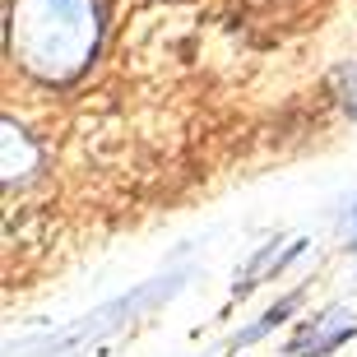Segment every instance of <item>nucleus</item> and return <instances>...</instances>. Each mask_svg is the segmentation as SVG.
<instances>
[{
	"label": "nucleus",
	"instance_id": "obj_1",
	"mask_svg": "<svg viewBox=\"0 0 357 357\" xmlns=\"http://www.w3.org/2000/svg\"><path fill=\"white\" fill-rule=\"evenodd\" d=\"M19 47L24 66H33L47 79H66L89 61L98 42V14L89 0H19Z\"/></svg>",
	"mask_w": 357,
	"mask_h": 357
},
{
	"label": "nucleus",
	"instance_id": "obj_2",
	"mask_svg": "<svg viewBox=\"0 0 357 357\" xmlns=\"http://www.w3.org/2000/svg\"><path fill=\"white\" fill-rule=\"evenodd\" d=\"M348 334H357V316L344 311V306H334V311L316 316L311 325H302V334L288 344V357H325L344 344Z\"/></svg>",
	"mask_w": 357,
	"mask_h": 357
},
{
	"label": "nucleus",
	"instance_id": "obj_3",
	"mask_svg": "<svg viewBox=\"0 0 357 357\" xmlns=\"http://www.w3.org/2000/svg\"><path fill=\"white\" fill-rule=\"evenodd\" d=\"M302 246H306V241H292L288 251H260V255H255V265H251V269H246V274L237 278V292L255 288V283H260V278H265V274H274V269H283V265H288V260H292V255H302Z\"/></svg>",
	"mask_w": 357,
	"mask_h": 357
},
{
	"label": "nucleus",
	"instance_id": "obj_4",
	"mask_svg": "<svg viewBox=\"0 0 357 357\" xmlns=\"http://www.w3.org/2000/svg\"><path fill=\"white\" fill-rule=\"evenodd\" d=\"M297 302H302V292H292V297H283V302H278L274 311H265V320H260V325H251V330L241 334L237 344H255V339H260V334H269V330H274L278 320H288L292 311H297Z\"/></svg>",
	"mask_w": 357,
	"mask_h": 357
},
{
	"label": "nucleus",
	"instance_id": "obj_5",
	"mask_svg": "<svg viewBox=\"0 0 357 357\" xmlns=\"http://www.w3.org/2000/svg\"><path fill=\"white\" fill-rule=\"evenodd\" d=\"M334 84H339V98H344V107L357 116V66H344L339 75H334Z\"/></svg>",
	"mask_w": 357,
	"mask_h": 357
},
{
	"label": "nucleus",
	"instance_id": "obj_6",
	"mask_svg": "<svg viewBox=\"0 0 357 357\" xmlns=\"http://www.w3.org/2000/svg\"><path fill=\"white\" fill-rule=\"evenodd\" d=\"M353 241H357V209H353Z\"/></svg>",
	"mask_w": 357,
	"mask_h": 357
}]
</instances>
